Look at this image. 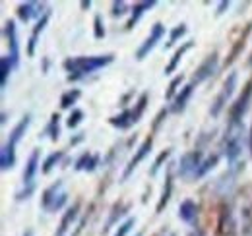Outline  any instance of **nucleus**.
I'll use <instances>...</instances> for the list:
<instances>
[{
  "label": "nucleus",
  "mask_w": 252,
  "mask_h": 236,
  "mask_svg": "<svg viewBox=\"0 0 252 236\" xmlns=\"http://www.w3.org/2000/svg\"><path fill=\"white\" fill-rule=\"evenodd\" d=\"M194 45H196L194 41H187L185 45H181V49H177V51H175V55H173V59H171V62H169V64L165 66V76H171V74H173V72H175V70L179 68V64H181V60H183V57H185V55L189 53L190 49L194 47Z\"/></svg>",
  "instance_id": "412c9836"
},
{
  "label": "nucleus",
  "mask_w": 252,
  "mask_h": 236,
  "mask_svg": "<svg viewBox=\"0 0 252 236\" xmlns=\"http://www.w3.org/2000/svg\"><path fill=\"white\" fill-rule=\"evenodd\" d=\"M148 99H150V95H148V93H142L140 99L136 101L134 109H130V111H132V118H134V124L140 122V118H142L144 111H146V107H148Z\"/></svg>",
  "instance_id": "c756f323"
},
{
  "label": "nucleus",
  "mask_w": 252,
  "mask_h": 236,
  "mask_svg": "<svg viewBox=\"0 0 252 236\" xmlns=\"http://www.w3.org/2000/svg\"><path fill=\"white\" fill-rule=\"evenodd\" d=\"M185 82V76L183 74H179V76H175L173 80H171V84H169V88L165 91V99L167 101H173L175 97H177V91H179V86Z\"/></svg>",
  "instance_id": "473e14b6"
},
{
  "label": "nucleus",
  "mask_w": 252,
  "mask_h": 236,
  "mask_svg": "<svg viewBox=\"0 0 252 236\" xmlns=\"http://www.w3.org/2000/svg\"><path fill=\"white\" fill-rule=\"evenodd\" d=\"M218 163H220V155H218V153L208 155V157L202 161V165H200V169H198V173H196V177H194V178L206 177V175H208L212 169H216V167H218Z\"/></svg>",
  "instance_id": "a878e982"
},
{
  "label": "nucleus",
  "mask_w": 252,
  "mask_h": 236,
  "mask_svg": "<svg viewBox=\"0 0 252 236\" xmlns=\"http://www.w3.org/2000/svg\"><path fill=\"white\" fill-rule=\"evenodd\" d=\"M136 236H142V233H138V235H136Z\"/></svg>",
  "instance_id": "09e8293b"
},
{
  "label": "nucleus",
  "mask_w": 252,
  "mask_h": 236,
  "mask_svg": "<svg viewBox=\"0 0 252 236\" xmlns=\"http://www.w3.org/2000/svg\"><path fill=\"white\" fill-rule=\"evenodd\" d=\"M78 217H80V204H74L72 207H68L66 213H64L63 221H61V225H59V229H57V233H55V236H66L68 229L76 223Z\"/></svg>",
  "instance_id": "dca6fc26"
},
{
  "label": "nucleus",
  "mask_w": 252,
  "mask_h": 236,
  "mask_svg": "<svg viewBox=\"0 0 252 236\" xmlns=\"http://www.w3.org/2000/svg\"><path fill=\"white\" fill-rule=\"evenodd\" d=\"M196 217H198V206H196V202L185 200L179 206V219L185 221V223H189V225H194L196 223Z\"/></svg>",
  "instance_id": "aec40b11"
},
{
  "label": "nucleus",
  "mask_w": 252,
  "mask_h": 236,
  "mask_svg": "<svg viewBox=\"0 0 252 236\" xmlns=\"http://www.w3.org/2000/svg\"><path fill=\"white\" fill-rule=\"evenodd\" d=\"M26 236H33V233H32V231H28V233H26Z\"/></svg>",
  "instance_id": "a18cd8bd"
},
{
  "label": "nucleus",
  "mask_w": 252,
  "mask_h": 236,
  "mask_svg": "<svg viewBox=\"0 0 252 236\" xmlns=\"http://www.w3.org/2000/svg\"><path fill=\"white\" fill-rule=\"evenodd\" d=\"M134 225H136V217H128L125 223H121V227L115 233V236H128V233L134 229Z\"/></svg>",
  "instance_id": "e433bc0d"
},
{
  "label": "nucleus",
  "mask_w": 252,
  "mask_h": 236,
  "mask_svg": "<svg viewBox=\"0 0 252 236\" xmlns=\"http://www.w3.org/2000/svg\"><path fill=\"white\" fill-rule=\"evenodd\" d=\"M99 163H101V157H99L97 153H84L82 157H78V159H76V165H74V169H76V171L94 173L95 169L99 167Z\"/></svg>",
  "instance_id": "f3484780"
},
{
  "label": "nucleus",
  "mask_w": 252,
  "mask_h": 236,
  "mask_svg": "<svg viewBox=\"0 0 252 236\" xmlns=\"http://www.w3.org/2000/svg\"><path fill=\"white\" fill-rule=\"evenodd\" d=\"M218 68H220V55H218V53L208 55L206 60L196 68V72H194V76H192V84L198 86V84L210 80V78L218 72Z\"/></svg>",
  "instance_id": "0eeeda50"
},
{
  "label": "nucleus",
  "mask_w": 252,
  "mask_h": 236,
  "mask_svg": "<svg viewBox=\"0 0 252 236\" xmlns=\"http://www.w3.org/2000/svg\"><path fill=\"white\" fill-rule=\"evenodd\" d=\"M109 124H111V126H115L117 130H128V128H132V126H134L132 111H130V109H126V111H123L121 115L111 117L109 118Z\"/></svg>",
  "instance_id": "5701e85b"
},
{
  "label": "nucleus",
  "mask_w": 252,
  "mask_h": 236,
  "mask_svg": "<svg viewBox=\"0 0 252 236\" xmlns=\"http://www.w3.org/2000/svg\"><path fill=\"white\" fill-rule=\"evenodd\" d=\"M152 148H154V136H148L142 144H140V148L136 149V153H134V157L130 159V163H128V167L125 169V175H123V180H126V178L130 177L132 173H134V169L150 155V151H152Z\"/></svg>",
  "instance_id": "9d476101"
},
{
  "label": "nucleus",
  "mask_w": 252,
  "mask_h": 236,
  "mask_svg": "<svg viewBox=\"0 0 252 236\" xmlns=\"http://www.w3.org/2000/svg\"><path fill=\"white\" fill-rule=\"evenodd\" d=\"M202 161H204L202 149H192L189 153H185L181 157V161H179V177L194 178L196 173H198V169H200V165H202Z\"/></svg>",
  "instance_id": "423d86ee"
},
{
  "label": "nucleus",
  "mask_w": 252,
  "mask_h": 236,
  "mask_svg": "<svg viewBox=\"0 0 252 236\" xmlns=\"http://www.w3.org/2000/svg\"><path fill=\"white\" fill-rule=\"evenodd\" d=\"M158 2L156 0H144V2H136L134 6H132V16H130V20H128V24H126V30L130 31V30H134L136 28V24L140 22V18L148 12V10H152L154 6H156Z\"/></svg>",
  "instance_id": "2eb2a0df"
},
{
  "label": "nucleus",
  "mask_w": 252,
  "mask_h": 236,
  "mask_svg": "<svg viewBox=\"0 0 252 236\" xmlns=\"http://www.w3.org/2000/svg\"><path fill=\"white\" fill-rule=\"evenodd\" d=\"M94 37L95 39H103L105 37V24H103L101 14H95L94 18Z\"/></svg>",
  "instance_id": "f704fd0d"
},
{
  "label": "nucleus",
  "mask_w": 252,
  "mask_h": 236,
  "mask_svg": "<svg viewBox=\"0 0 252 236\" xmlns=\"http://www.w3.org/2000/svg\"><path fill=\"white\" fill-rule=\"evenodd\" d=\"M82 120H84V113L80 111V109H74L72 113H70V117L66 120V126L72 130V128H78L80 124H82Z\"/></svg>",
  "instance_id": "72a5a7b5"
},
{
  "label": "nucleus",
  "mask_w": 252,
  "mask_h": 236,
  "mask_svg": "<svg viewBox=\"0 0 252 236\" xmlns=\"http://www.w3.org/2000/svg\"><path fill=\"white\" fill-rule=\"evenodd\" d=\"M171 153H173V149L169 148V149H165V151H161L158 157H156V161H154V165H152V169H150V177H156L159 173V169L167 163V159L171 157Z\"/></svg>",
  "instance_id": "2f4dec72"
},
{
  "label": "nucleus",
  "mask_w": 252,
  "mask_h": 236,
  "mask_svg": "<svg viewBox=\"0 0 252 236\" xmlns=\"http://www.w3.org/2000/svg\"><path fill=\"white\" fill-rule=\"evenodd\" d=\"M171 194H173V175H171V169H167V178H165V186H163V192H161V198L156 207V213H163V209L167 207L169 200H171Z\"/></svg>",
  "instance_id": "4be33fe9"
},
{
  "label": "nucleus",
  "mask_w": 252,
  "mask_h": 236,
  "mask_svg": "<svg viewBox=\"0 0 252 236\" xmlns=\"http://www.w3.org/2000/svg\"><path fill=\"white\" fill-rule=\"evenodd\" d=\"M0 167L2 171H10L16 167V149L4 146L2 148V153H0Z\"/></svg>",
  "instance_id": "b1692460"
},
{
  "label": "nucleus",
  "mask_w": 252,
  "mask_h": 236,
  "mask_svg": "<svg viewBox=\"0 0 252 236\" xmlns=\"http://www.w3.org/2000/svg\"><path fill=\"white\" fill-rule=\"evenodd\" d=\"M30 124H32V115H26V117L22 118L14 128H12V132H10V136H8V142H6V146L8 148H14L18 146V142L26 136V132H28V128H30Z\"/></svg>",
  "instance_id": "4468645a"
},
{
  "label": "nucleus",
  "mask_w": 252,
  "mask_h": 236,
  "mask_svg": "<svg viewBox=\"0 0 252 236\" xmlns=\"http://www.w3.org/2000/svg\"><path fill=\"white\" fill-rule=\"evenodd\" d=\"M189 236H200V235H196V233H190Z\"/></svg>",
  "instance_id": "49530a36"
},
{
  "label": "nucleus",
  "mask_w": 252,
  "mask_h": 236,
  "mask_svg": "<svg viewBox=\"0 0 252 236\" xmlns=\"http://www.w3.org/2000/svg\"><path fill=\"white\" fill-rule=\"evenodd\" d=\"M227 8H229V0H223V2L218 4V12H216V14H218V16L225 14V10H227Z\"/></svg>",
  "instance_id": "ea45409f"
},
{
  "label": "nucleus",
  "mask_w": 252,
  "mask_h": 236,
  "mask_svg": "<svg viewBox=\"0 0 252 236\" xmlns=\"http://www.w3.org/2000/svg\"><path fill=\"white\" fill-rule=\"evenodd\" d=\"M249 148H251V155H252V126H251V134H249Z\"/></svg>",
  "instance_id": "c03bdc74"
},
{
  "label": "nucleus",
  "mask_w": 252,
  "mask_h": 236,
  "mask_svg": "<svg viewBox=\"0 0 252 236\" xmlns=\"http://www.w3.org/2000/svg\"><path fill=\"white\" fill-rule=\"evenodd\" d=\"M49 18H51V12H45V16L37 22V26L33 28L32 35H30V41H28V55L33 57L35 55V47H37V41H39V35L45 31L47 24H49Z\"/></svg>",
  "instance_id": "a211bd4d"
},
{
  "label": "nucleus",
  "mask_w": 252,
  "mask_h": 236,
  "mask_svg": "<svg viewBox=\"0 0 252 236\" xmlns=\"http://www.w3.org/2000/svg\"><path fill=\"white\" fill-rule=\"evenodd\" d=\"M163 35H165V26H163V24H154L150 37H148V39L142 43V47L136 51V60H140V62H142L144 59H148V57H150V53L156 49V45L163 39Z\"/></svg>",
  "instance_id": "1a4fd4ad"
},
{
  "label": "nucleus",
  "mask_w": 252,
  "mask_h": 236,
  "mask_svg": "<svg viewBox=\"0 0 252 236\" xmlns=\"http://www.w3.org/2000/svg\"><path fill=\"white\" fill-rule=\"evenodd\" d=\"M171 236H175V235H171Z\"/></svg>",
  "instance_id": "8fccbe9b"
},
{
  "label": "nucleus",
  "mask_w": 252,
  "mask_h": 236,
  "mask_svg": "<svg viewBox=\"0 0 252 236\" xmlns=\"http://www.w3.org/2000/svg\"><path fill=\"white\" fill-rule=\"evenodd\" d=\"M4 37H6V43H8V57L12 60L14 68L20 66V41H18V31H16V22L14 20H8L4 24Z\"/></svg>",
  "instance_id": "6e6552de"
},
{
  "label": "nucleus",
  "mask_w": 252,
  "mask_h": 236,
  "mask_svg": "<svg viewBox=\"0 0 252 236\" xmlns=\"http://www.w3.org/2000/svg\"><path fill=\"white\" fill-rule=\"evenodd\" d=\"M115 60L113 55H101V57H76V59L64 60V70L68 72V82L84 80L86 76L94 74L97 70L109 66Z\"/></svg>",
  "instance_id": "f257e3e1"
},
{
  "label": "nucleus",
  "mask_w": 252,
  "mask_h": 236,
  "mask_svg": "<svg viewBox=\"0 0 252 236\" xmlns=\"http://www.w3.org/2000/svg\"><path fill=\"white\" fill-rule=\"evenodd\" d=\"M187 31H189V28H187V24H181V26H177V28H173L171 30V33H169V41H167V45H165V49H171L179 39H183L185 35H187Z\"/></svg>",
  "instance_id": "7c9ffc66"
},
{
  "label": "nucleus",
  "mask_w": 252,
  "mask_h": 236,
  "mask_svg": "<svg viewBox=\"0 0 252 236\" xmlns=\"http://www.w3.org/2000/svg\"><path fill=\"white\" fill-rule=\"evenodd\" d=\"M41 165V153L39 149H33L28 163H26V171H24V186L26 188H35V177Z\"/></svg>",
  "instance_id": "9b49d317"
},
{
  "label": "nucleus",
  "mask_w": 252,
  "mask_h": 236,
  "mask_svg": "<svg viewBox=\"0 0 252 236\" xmlns=\"http://www.w3.org/2000/svg\"><path fill=\"white\" fill-rule=\"evenodd\" d=\"M167 113H169V111H167V109H161V111H159L158 118H156V122H154V128H158V126H159V122H161V120H163V118L167 117Z\"/></svg>",
  "instance_id": "a19ab883"
},
{
  "label": "nucleus",
  "mask_w": 252,
  "mask_h": 236,
  "mask_svg": "<svg viewBox=\"0 0 252 236\" xmlns=\"http://www.w3.org/2000/svg\"><path fill=\"white\" fill-rule=\"evenodd\" d=\"M68 202V194L64 190L63 180H57L55 184H51L49 188H45L43 196H41V207L47 213H57L61 211Z\"/></svg>",
  "instance_id": "7ed1b4c3"
},
{
  "label": "nucleus",
  "mask_w": 252,
  "mask_h": 236,
  "mask_svg": "<svg viewBox=\"0 0 252 236\" xmlns=\"http://www.w3.org/2000/svg\"><path fill=\"white\" fill-rule=\"evenodd\" d=\"M82 140H86V134H84V132H80L76 138H72V140H70V146H76V144H80Z\"/></svg>",
  "instance_id": "79ce46f5"
},
{
  "label": "nucleus",
  "mask_w": 252,
  "mask_h": 236,
  "mask_svg": "<svg viewBox=\"0 0 252 236\" xmlns=\"http://www.w3.org/2000/svg\"><path fill=\"white\" fill-rule=\"evenodd\" d=\"M126 209H128V207H125V209H121V206H119V204H117V206L113 207V215H111V219L107 221V227L103 229V235H105V233H109V229H111V227L115 225V221H117V219H119L121 215H125Z\"/></svg>",
  "instance_id": "4c0bfd02"
},
{
  "label": "nucleus",
  "mask_w": 252,
  "mask_h": 236,
  "mask_svg": "<svg viewBox=\"0 0 252 236\" xmlns=\"http://www.w3.org/2000/svg\"><path fill=\"white\" fill-rule=\"evenodd\" d=\"M82 97V91L80 89H68L66 93H63V97H61V107L63 109H72L76 103H78V99Z\"/></svg>",
  "instance_id": "c85d7f7f"
},
{
  "label": "nucleus",
  "mask_w": 252,
  "mask_h": 236,
  "mask_svg": "<svg viewBox=\"0 0 252 236\" xmlns=\"http://www.w3.org/2000/svg\"><path fill=\"white\" fill-rule=\"evenodd\" d=\"M251 101H252V78L245 84L243 93L237 97V101L231 105V109H229V124H241L243 122V117L247 115V111L251 107Z\"/></svg>",
  "instance_id": "20e7f679"
},
{
  "label": "nucleus",
  "mask_w": 252,
  "mask_h": 236,
  "mask_svg": "<svg viewBox=\"0 0 252 236\" xmlns=\"http://www.w3.org/2000/svg\"><path fill=\"white\" fill-rule=\"evenodd\" d=\"M194 84L190 82L187 84L185 88H181V91L177 93V97L173 99V105H171V113H175V115H181L185 109H187V105H189L190 97H192V93H194Z\"/></svg>",
  "instance_id": "ddd939ff"
},
{
  "label": "nucleus",
  "mask_w": 252,
  "mask_h": 236,
  "mask_svg": "<svg viewBox=\"0 0 252 236\" xmlns=\"http://www.w3.org/2000/svg\"><path fill=\"white\" fill-rule=\"evenodd\" d=\"M43 16H45L43 4H39V2H24V4L18 6V18H20L24 24L32 22L35 18H43Z\"/></svg>",
  "instance_id": "f8f14e48"
},
{
  "label": "nucleus",
  "mask_w": 252,
  "mask_h": 236,
  "mask_svg": "<svg viewBox=\"0 0 252 236\" xmlns=\"http://www.w3.org/2000/svg\"><path fill=\"white\" fill-rule=\"evenodd\" d=\"M88 217H90V213L82 217V221H80V223L76 225V231H74V235H72V236H80V233L84 231V227H86V223H88Z\"/></svg>",
  "instance_id": "58836bf2"
},
{
  "label": "nucleus",
  "mask_w": 252,
  "mask_h": 236,
  "mask_svg": "<svg viewBox=\"0 0 252 236\" xmlns=\"http://www.w3.org/2000/svg\"><path fill=\"white\" fill-rule=\"evenodd\" d=\"M12 70H16V68H14L10 57H2V60H0V86H2V89H6V86H8V78H10Z\"/></svg>",
  "instance_id": "bb28decb"
},
{
  "label": "nucleus",
  "mask_w": 252,
  "mask_h": 236,
  "mask_svg": "<svg viewBox=\"0 0 252 236\" xmlns=\"http://www.w3.org/2000/svg\"><path fill=\"white\" fill-rule=\"evenodd\" d=\"M235 89H237V72H231L229 74V78L225 80V84H223V88H221L220 95L214 99V103H212V109H210V115L214 118H218L221 115V111L225 109V105L229 103V99L233 97V93H235Z\"/></svg>",
  "instance_id": "39448f33"
},
{
  "label": "nucleus",
  "mask_w": 252,
  "mask_h": 236,
  "mask_svg": "<svg viewBox=\"0 0 252 236\" xmlns=\"http://www.w3.org/2000/svg\"><path fill=\"white\" fill-rule=\"evenodd\" d=\"M249 31H251V28H247V31L237 39V43H235V47H233V51L229 53V59L225 60V66H231L235 60H237V57H239V53L245 49V45H247V35H249Z\"/></svg>",
  "instance_id": "cd10ccee"
},
{
  "label": "nucleus",
  "mask_w": 252,
  "mask_h": 236,
  "mask_svg": "<svg viewBox=\"0 0 252 236\" xmlns=\"http://www.w3.org/2000/svg\"><path fill=\"white\" fill-rule=\"evenodd\" d=\"M39 138H49L51 142H57V140L61 138V115H59V113L51 115L49 124H47L45 130L39 134Z\"/></svg>",
  "instance_id": "6ab92c4d"
},
{
  "label": "nucleus",
  "mask_w": 252,
  "mask_h": 236,
  "mask_svg": "<svg viewBox=\"0 0 252 236\" xmlns=\"http://www.w3.org/2000/svg\"><path fill=\"white\" fill-rule=\"evenodd\" d=\"M249 64H252V55H251V59H249Z\"/></svg>",
  "instance_id": "de8ad7c7"
},
{
  "label": "nucleus",
  "mask_w": 252,
  "mask_h": 236,
  "mask_svg": "<svg viewBox=\"0 0 252 236\" xmlns=\"http://www.w3.org/2000/svg\"><path fill=\"white\" fill-rule=\"evenodd\" d=\"M130 10H128V4H126L125 0H117V2H113V18H123L125 14H128Z\"/></svg>",
  "instance_id": "c9c22d12"
},
{
  "label": "nucleus",
  "mask_w": 252,
  "mask_h": 236,
  "mask_svg": "<svg viewBox=\"0 0 252 236\" xmlns=\"http://www.w3.org/2000/svg\"><path fill=\"white\" fill-rule=\"evenodd\" d=\"M80 6H82L84 10H88V8H92V0H82V2H80Z\"/></svg>",
  "instance_id": "37998d69"
},
{
  "label": "nucleus",
  "mask_w": 252,
  "mask_h": 236,
  "mask_svg": "<svg viewBox=\"0 0 252 236\" xmlns=\"http://www.w3.org/2000/svg\"><path fill=\"white\" fill-rule=\"evenodd\" d=\"M64 155H66V151H64V149L53 151V153H51V155H49V157L43 161V169H41V171H43V175H49V173H51V171H53V169H55V167H57V165L63 161Z\"/></svg>",
  "instance_id": "393cba45"
},
{
  "label": "nucleus",
  "mask_w": 252,
  "mask_h": 236,
  "mask_svg": "<svg viewBox=\"0 0 252 236\" xmlns=\"http://www.w3.org/2000/svg\"><path fill=\"white\" fill-rule=\"evenodd\" d=\"M243 134L245 126L241 124H229L225 136H223V155L229 163H235L243 153Z\"/></svg>",
  "instance_id": "f03ea898"
}]
</instances>
